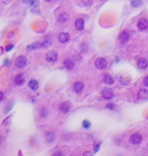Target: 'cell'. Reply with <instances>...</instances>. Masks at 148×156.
<instances>
[{
    "label": "cell",
    "mask_w": 148,
    "mask_h": 156,
    "mask_svg": "<svg viewBox=\"0 0 148 156\" xmlns=\"http://www.w3.org/2000/svg\"><path fill=\"white\" fill-rule=\"evenodd\" d=\"M83 155H91V153H90V152H85V153L83 154Z\"/></svg>",
    "instance_id": "cell-33"
},
{
    "label": "cell",
    "mask_w": 148,
    "mask_h": 156,
    "mask_svg": "<svg viewBox=\"0 0 148 156\" xmlns=\"http://www.w3.org/2000/svg\"><path fill=\"white\" fill-rule=\"evenodd\" d=\"M74 27H75V29H76L77 31H83V29H84V19H83V18H77V19L75 20Z\"/></svg>",
    "instance_id": "cell-9"
},
{
    "label": "cell",
    "mask_w": 148,
    "mask_h": 156,
    "mask_svg": "<svg viewBox=\"0 0 148 156\" xmlns=\"http://www.w3.org/2000/svg\"><path fill=\"white\" fill-rule=\"evenodd\" d=\"M99 145H101V142H99V143H97H97H95V144H94V152H97V150H99Z\"/></svg>",
    "instance_id": "cell-28"
},
{
    "label": "cell",
    "mask_w": 148,
    "mask_h": 156,
    "mask_svg": "<svg viewBox=\"0 0 148 156\" xmlns=\"http://www.w3.org/2000/svg\"><path fill=\"white\" fill-rule=\"evenodd\" d=\"M101 96H103L105 99L110 100L114 97V92L111 88H103V91H101Z\"/></svg>",
    "instance_id": "cell-5"
},
{
    "label": "cell",
    "mask_w": 148,
    "mask_h": 156,
    "mask_svg": "<svg viewBox=\"0 0 148 156\" xmlns=\"http://www.w3.org/2000/svg\"><path fill=\"white\" fill-rule=\"evenodd\" d=\"M94 65H95V67H97L99 70H103L107 68L108 61H107V59H105V58H99V59H97L95 62H94Z\"/></svg>",
    "instance_id": "cell-2"
},
{
    "label": "cell",
    "mask_w": 148,
    "mask_h": 156,
    "mask_svg": "<svg viewBox=\"0 0 148 156\" xmlns=\"http://www.w3.org/2000/svg\"><path fill=\"white\" fill-rule=\"evenodd\" d=\"M39 116H40L42 119L48 118V116H49V111H48L47 107H41L40 111H39Z\"/></svg>",
    "instance_id": "cell-19"
},
{
    "label": "cell",
    "mask_w": 148,
    "mask_h": 156,
    "mask_svg": "<svg viewBox=\"0 0 148 156\" xmlns=\"http://www.w3.org/2000/svg\"><path fill=\"white\" fill-rule=\"evenodd\" d=\"M137 66L139 67L140 69H146L148 67V61L144 58H140L139 60L137 61Z\"/></svg>",
    "instance_id": "cell-16"
},
{
    "label": "cell",
    "mask_w": 148,
    "mask_h": 156,
    "mask_svg": "<svg viewBox=\"0 0 148 156\" xmlns=\"http://www.w3.org/2000/svg\"><path fill=\"white\" fill-rule=\"evenodd\" d=\"M143 84L145 85L146 87H148V75L144 77V79H143Z\"/></svg>",
    "instance_id": "cell-27"
},
{
    "label": "cell",
    "mask_w": 148,
    "mask_h": 156,
    "mask_svg": "<svg viewBox=\"0 0 148 156\" xmlns=\"http://www.w3.org/2000/svg\"><path fill=\"white\" fill-rule=\"evenodd\" d=\"M142 142V136L139 133H134L130 137V143L133 145H139Z\"/></svg>",
    "instance_id": "cell-4"
},
{
    "label": "cell",
    "mask_w": 148,
    "mask_h": 156,
    "mask_svg": "<svg viewBox=\"0 0 148 156\" xmlns=\"http://www.w3.org/2000/svg\"><path fill=\"white\" fill-rule=\"evenodd\" d=\"M137 97L140 100H146L148 99V91L146 89H140L137 94Z\"/></svg>",
    "instance_id": "cell-15"
},
{
    "label": "cell",
    "mask_w": 148,
    "mask_h": 156,
    "mask_svg": "<svg viewBox=\"0 0 148 156\" xmlns=\"http://www.w3.org/2000/svg\"><path fill=\"white\" fill-rule=\"evenodd\" d=\"M62 152H55L54 153V155H62Z\"/></svg>",
    "instance_id": "cell-31"
},
{
    "label": "cell",
    "mask_w": 148,
    "mask_h": 156,
    "mask_svg": "<svg viewBox=\"0 0 148 156\" xmlns=\"http://www.w3.org/2000/svg\"><path fill=\"white\" fill-rule=\"evenodd\" d=\"M45 2H54V1H56V0H44Z\"/></svg>",
    "instance_id": "cell-32"
},
{
    "label": "cell",
    "mask_w": 148,
    "mask_h": 156,
    "mask_svg": "<svg viewBox=\"0 0 148 156\" xmlns=\"http://www.w3.org/2000/svg\"><path fill=\"white\" fill-rule=\"evenodd\" d=\"M70 107H71V105H70V103L68 101L61 103L60 105H59V109H60V111L62 114H67L68 111H70Z\"/></svg>",
    "instance_id": "cell-8"
},
{
    "label": "cell",
    "mask_w": 148,
    "mask_h": 156,
    "mask_svg": "<svg viewBox=\"0 0 148 156\" xmlns=\"http://www.w3.org/2000/svg\"><path fill=\"white\" fill-rule=\"evenodd\" d=\"M46 60L50 63H54L58 60V54L56 51H49L46 54Z\"/></svg>",
    "instance_id": "cell-3"
},
{
    "label": "cell",
    "mask_w": 148,
    "mask_h": 156,
    "mask_svg": "<svg viewBox=\"0 0 148 156\" xmlns=\"http://www.w3.org/2000/svg\"><path fill=\"white\" fill-rule=\"evenodd\" d=\"M141 4H142V0H132V3H131V5L133 7H139Z\"/></svg>",
    "instance_id": "cell-23"
},
{
    "label": "cell",
    "mask_w": 148,
    "mask_h": 156,
    "mask_svg": "<svg viewBox=\"0 0 148 156\" xmlns=\"http://www.w3.org/2000/svg\"><path fill=\"white\" fill-rule=\"evenodd\" d=\"M58 40H59V42L62 43V44H65V43H67L68 41L70 40L69 33H59Z\"/></svg>",
    "instance_id": "cell-12"
},
{
    "label": "cell",
    "mask_w": 148,
    "mask_h": 156,
    "mask_svg": "<svg viewBox=\"0 0 148 156\" xmlns=\"http://www.w3.org/2000/svg\"><path fill=\"white\" fill-rule=\"evenodd\" d=\"M25 78L23 76V74L19 73L17 75H15V77H14V83H15V85L21 86V85L25 84Z\"/></svg>",
    "instance_id": "cell-7"
},
{
    "label": "cell",
    "mask_w": 148,
    "mask_h": 156,
    "mask_svg": "<svg viewBox=\"0 0 148 156\" xmlns=\"http://www.w3.org/2000/svg\"><path fill=\"white\" fill-rule=\"evenodd\" d=\"M81 2L84 6H90L93 3V0H81Z\"/></svg>",
    "instance_id": "cell-24"
},
{
    "label": "cell",
    "mask_w": 148,
    "mask_h": 156,
    "mask_svg": "<svg viewBox=\"0 0 148 156\" xmlns=\"http://www.w3.org/2000/svg\"><path fill=\"white\" fill-rule=\"evenodd\" d=\"M107 109H112V111H114V109H116V105H114V103H109V105H107Z\"/></svg>",
    "instance_id": "cell-26"
},
{
    "label": "cell",
    "mask_w": 148,
    "mask_h": 156,
    "mask_svg": "<svg viewBox=\"0 0 148 156\" xmlns=\"http://www.w3.org/2000/svg\"><path fill=\"white\" fill-rule=\"evenodd\" d=\"M68 18H69V15H68L67 12H62V13L58 16V21L60 22V23H64V22L67 21Z\"/></svg>",
    "instance_id": "cell-20"
},
{
    "label": "cell",
    "mask_w": 148,
    "mask_h": 156,
    "mask_svg": "<svg viewBox=\"0 0 148 156\" xmlns=\"http://www.w3.org/2000/svg\"><path fill=\"white\" fill-rule=\"evenodd\" d=\"M129 39H130V35H129V33L127 31H123L121 33V35L119 36V40L121 43H127L129 41Z\"/></svg>",
    "instance_id": "cell-14"
},
{
    "label": "cell",
    "mask_w": 148,
    "mask_h": 156,
    "mask_svg": "<svg viewBox=\"0 0 148 156\" xmlns=\"http://www.w3.org/2000/svg\"><path fill=\"white\" fill-rule=\"evenodd\" d=\"M27 59L25 58V56L20 55L18 56L17 58L15 59V62H14V65H15L16 68H19V69H23L27 66Z\"/></svg>",
    "instance_id": "cell-1"
},
{
    "label": "cell",
    "mask_w": 148,
    "mask_h": 156,
    "mask_svg": "<svg viewBox=\"0 0 148 156\" xmlns=\"http://www.w3.org/2000/svg\"><path fill=\"white\" fill-rule=\"evenodd\" d=\"M40 48H44V44L43 43H40V42H36V43H33V44L29 45L27 47V51H34L36 49H40Z\"/></svg>",
    "instance_id": "cell-11"
},
{
    "label": "cell",
    "mask_w": 148,
    "mask_h": 156,
    "mask_svg": "<svg viewBox=\"0 0 148 156\" xmlns=\"http://www.w3.org/2000/svg\"><path fill=\"white\" fill-rule=\"evenodd\" d=\"M63 65H64V67H65L66 69L68 70H72L74 68V62L71 60V59H65L64 60V62H63Z\"/></svg>",
    "instance_id": "cell-18"
},
{
    "label": "cell",
    "mask_w": 148,
    "mask_h": 156,
    "mask_svg": "<svg viewBox=\"0 0 148 156\" xmlns=\"http://www.w3.org/2000/svg\"><path fill=\"white\" fill-rule=\"evenodd\" d=\"M29 86L31 90L36 91V90H38L39 89V82L37 80H35V79H33V80H31L29 82Z\"/></svg>",
    "instance_id": "cell-21"
},
{
    "label": "cell",
    "mask_w": 148,
    "mask_h": 156,
    "mask_svg": "<svg viewBox=\"0 0 148 156\" xmlns=\"http://www.w3.org/2000/svg\"><path fill=\"white\" fill-rule=\"evenodd\" d=\"M137 27L140 31H145L148 29V19L147 18H140L137 22Z\"/></svg>",
    "instance_id": "cell-6"
},
{
    "label": "cell",
    "mask_w": 148,
    "mask_h": 156,
    "mask_svg": "<svg viewBox=\"0 0 148 156\" xmlns=\"http://www.w3.org/2000/svg\"><path fill=\"white\" fill-rule=\"evenodd\" d=\"M11 49H13V45H8V46H6V48H5V50H6L7 52L10 51Z\"/></svg>",
    "instance_id": "cell-29"
},
{
    "label": "cell",
    "mask_w": 148,
    "mask_h": 156,
    "mask_svg": "<svg viewBox=\"0 0 148 156\" xmlns=\"http://www.w3.org/2000/svg\"><path fill=\"white\" fill-rule=\"evenodd\" d=\"M23 2L27 5H29V6H35V5L38 4L37 0H23Z\"/></svg>",
    "instance_id": "cell-22"
},
{
    "label": "cell",
    "mask_w": 148,
    "mask_h": 156,
    "mask_svg": "<svg viewBox=\"0 0 148 156\" xmlns=\"http://www.w3.org/2000/svg\"><path fill=\"white\" fill-rule=\"evenodd\" d=\"M3 97H4V94H3L2 91H0V101L3 99Z\"/></svg>",
    "instance_id": "cell-30"
},
{
    "label": "cell",
    "mask_w": 148,
    "mask_h": 156,
    "mask_svg": "<svg viewBox=\"0 0 148 156\" xmlns=\"http://www.w3.org/2000/svg\"><path fill=\"white\" fill-rule=\"evenodd\" d=\"M83 88H84V84H83L81 81H76V82H74L73 90L76 92V93H80V92L83 90Z\"/></svg>",
    "instance_id": "cell-10"
},
{
    "label": "cell",
    "mask_w": 148,
    "mask_h": 156,
    "mask_svg": "<svg viewBox=\"0 0 148 156\" xmlns=\"http://www.w3.org/2000/svg\"><path fill=\"white\" fill-rule=\"evenodd\" d=\"M103 82L108 85H113L115 83V79L113 78V76L110 75V74H108V73L103 74Z\"/></svg>",
    "instance_id": "cell-13"
},
{
    "label": "cell",
    "mask_w": 148,
    "mask_h": 156,
    "mask_svg": "<svg viewBox=\"0 0 148 156\" xmlns=\"http://www.w3.org/2000/svg\"><path fill=\"white\" fill-rule=\"evenodd\" d=\"M55 133L54 132H47L45 135V139L47 143H53L55 140Z\"/></svg>",
    "instance_id": "cell-17"
},
{
    "label": "cell",
    "mask_w": 148,
    "mask_h": 156,
    "mask_svg": "<svg viewBox=\"0 0 148 156\" xmlns=\"http://www.w3.org/2000/svg\"><path fill=\"white\" fill-rule=\"evenodd\" d=\"M82 126H83L84 129H88V128L90 127V122H89V121H83Z\"/></svg>",
    "instance_id": "cell-25"
}]
</instances>
